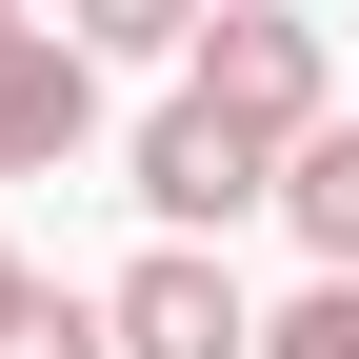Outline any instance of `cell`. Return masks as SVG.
<instances>
[{
  "instance_id": "6da1fadb",
  "label": "cell",
  "mask_w": 359,
  "mask_h": 359,
  "mask_svg": "<svg viewBox=\"0 0 359 359\" xmlns=\"http://www.w3.org/2000/svg\"><path fill=\"white\" fill-rule=\"evenodd\" d=\"M120 200H140L160 240H219V219H259V200H280V140H259V120H219L200 80H180L140 140H120Z\"/></svg>"
},
{
  "instance_id": "7a4b0ae2",
  "label": "cell",
  "mask_w": 359,
  "mask_h": 359,
  "mask_svg": "<svg viewBox=\"0 0 359 359\" xmlns=\"http://www.w3.org/2000/svg\"><path fill=\"white\" fill-rule=\"evenodd\" d=\"M180 80H200L219 120H259V140H299V120L339 100V40L299 20V0H200V40H180Z\"/></svg>"
},
{
  "instance_id": "3957f363",
  "label": "cell",
  "mask_w": 359,
  "mask_h": 359,
  "mask_svg": "<svg viewBox=\"0 0 359 359\" xmlns=\"http://www.w3.org/2000/svg\"><path fill=\"white\" fill-rule=\"evenodd\" d=\"M100 339H120V359H240L259 299H240V259H219V240H140V259L100 280Z\"/></svg>"
},
{
  "instance_id": "277c9868",
  "label": "cell",
  "mask_w": 359,
  "mask_h": 359,
  "mask_svg": "<svg viewBox=\"0 0 359 359\" xmlns=\"http://www.w3.org/2000/svg\"><path fill=\"white\" fill-rule=\"evenodd\" d=\"M80 140H100V60L60 20H0V180H60Z\"/></svg>"
},
{
  "instance_id": "5b68a950",
  "label": "cell",
  "mask_w": 359,
  "mask_h": 359,
  "mask_svg": "<svg viewBox=\"0 0 359 359\" xmlns=\"http://www.w3.org/2000/svg\"><path fill=\"white\" fill-rule=\"evenodd\" d=\"M280 219H299L320 259H359V100H320V120L280 140Z\"/></svg>"
},
{
  "instance_id": "8992f818",
  "label": "cell",
  "mask_w": 359,
  "mask_h": 359,
  "mask_svg": "<svg viewBox=\"0 0 359 359\" xmlns=\"http://www.w3.org/2000/svg\"><path fill=\"white\" fill-rule=\"evenodd\" d=\"M60 40H80V60H180L200 0H60Z\"/></svg>"
},
{
  "instance_id": "52a82bcc",
  "label": "cell",
  "mask_w": 359,
  "mask_h": 359,
  "mask_svg": "<svg viewBox=\"0 0 359 359\" xmlns=\"http://www.w3.org/2000/svg\"><path fill=\"white\" fill-rule=\"evenodd\" d=\"M240 359H359V259H320V299H280Z\"/></svg>"
},
{
  "instance_id": "ba28073f",
  "label": "cell",
  "mask_w": 359,
  "mask_h": 359,
  "mask_svg": "<svg viewBox=\"0 0 359 359\" xmlns=\"http://www.w3.org/2000/svg\"><path fill=\"white\" fill-rule=\"evenodd\" d=\"M0 20H40V0H0Z\"/></svg>"
}]
</instances>
